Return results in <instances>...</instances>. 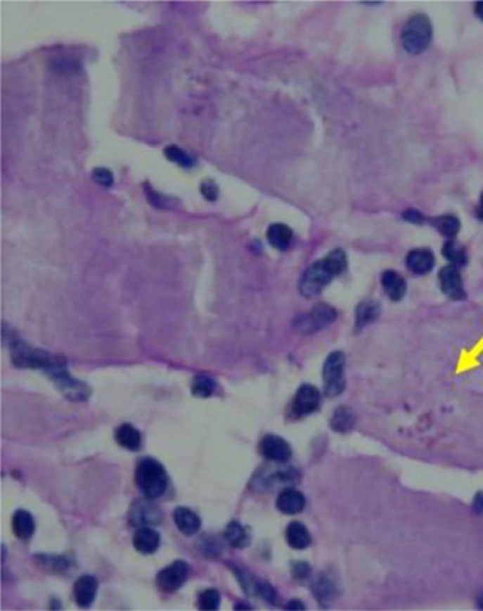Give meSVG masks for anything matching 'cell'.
Listing matches in <instances>:
<instances>
[{
  "label": "cell",
  "mask_w": 483,
  "mask_h": 611,
  "mask_svg": "<svg viewBox=\"0 0 483 611\" xmlns=\"http://www.w3.org/2000/svg\"><path fill=\"white\" fill-rule=\"evenodd\" d=\"M346 268V253L340 248L330 251L323 260L316 261L304 272L300 281V292L307 298L318 295L335 277L343 274Z\"/></svg>",
  "instance_id": "6da1fadb"
},
{
  "label": "cell",
  "mask_w": 483,
  "mask_h": 611,
  "mask_svg": "<svg viewBox=\"0 0 483 611\" xmlns=\"http://www.w3.org/2000/svg\"><path fill=\"white\" fill-rule=\"evenodd\" d=\"M135 484L146 498L162 496L169 486V477L163 465L153 458H143L135 470Z\"/></svg>",
  "instance_id": "7a4b0ae2"
},
{
  "label": "cell",
  "mask_w": 483,
  "mask_h": 611,
  "mask_svg": "<svg viewBox=\"0 0 483 611\" xmlns=\"http://www.w3.org/2000/svg\"><path fill=\"white\" fill-rule=\"evenodd\" d=\"M432 40V23L428 16L418 13L411 16L401 30V44L408 54L424 53Z\"/></svg>",
  "instance_id": "3957f363"
},
{
  "label": "cell",
  "mask_w": 483,
  "mask_h": 611,
  "mask_svg": "<svg viewBox=\"0 0 483 611\" xmlns=\"http://www.w3.org/2000/svg\"><path fill=\"white\" fill-rule=\"evenodd\" d=\"M58 359L50 356L47 352L33 348L22 341L13 344L12 348V362L18 367H32V369H49Z\"/></svg>",
  "instance_id": "277c9868"
},
{
  "label": "cell",
  "mask_w": 483,
  "mask_h": 611,
  "mask_svg": "<svg viewBox=\"0 0 483 611\" xmlns=\"http://www.w3.org/2000/svg\"><path fill=\"white\" fill-rule=\"evenodd\" d=\"M47 372L67 398L74 401H84L91 396L89 387L85 383L72 379L70 373H67V370L64 369V363H58L57 360L51 367L47 369Z\"/></svg>",
  "instance_id": "5b68a950"
},
{
  "label": "cell",
  "mask_w": 483,
  "mask_h": 611,
  "mask_svg": "<svg viewBox=\"0 0 483 611\" xmlns=\"http://www.w3.org/2000/svg\"><path fill=\"white\" fill-rule=\"evenodd\" d=\"M344 363H346L344 355L340 351H337V352H332L323 365L325 393L330 397L340 394L346 387V382L343 376Z\"/></svg>",
  "instance_id": "8992f818"
},
{
  "label": "cell",
  "mask_w": 483,
  "mask_h": 611,
  "mask_svg": "<svg viewBox=\"0 0 483 611\" xmlns=\"http://www.w3.org/2000/svg\"><path fill=\"white\" fill-rule=\"evenodd\" d=\"M337 317V313L328 303H318L315 308L298 317L294 322V328L301 334H314L316 331H321L322 328L332 324Z\"/></svg>",
  "instance_id": "52a82bcc"
},
{
  "label": "cell",
  "mask_w": 483,
  "mask_h": 611,
  "mask_svg": "<svg viewBox=\"0 0 483 611\" xmlns=\"http://www.w3.org/2000/svg\"><path fill=\"white\" fill-rule=\"evenodd\" d=\"M163 519L159 506H156L150 498L138 499L129 509V522L138 528H152L159 525Z\"/></svg>",
  "instance_id": "ba28073f"
},
{
  "label": "cell",
  "mask_w": 483,
  "mask_h": 611,
  "mask_svg": "<svg viewBox=\"0 0 483 611\" xmlns=\"http://www.w3.org/2000/svg\"><path fill=\"white\" fill-rule=\"evenodd\" d=\"M298 474L292 468H275V470H262L259 475H255L252 479V486L264 489H275V488H288L297 482Z\"/></svg>",
  "instance_id": "9c48e42d"
},
{
  "label": "cell",
  "mask_w": 483,
  "mask_h": 611,
  "mask_svg": "<svg viewBox=\"0 0 483 611\" xmlns=\"http://www.w3.org/2000/svg\"><path fill=\"white\" fill-rule=\"evenodd\" d=\"M321 391L312 384H302L292 401L291 410L295 417H304L315 413L321 405Z\"/></svg>",
  "instance_id": "30bf717a"
},
{
  "label": "cell",
  "mask_w": 483,
  "mask_h": 611,
  "mask_svg": "<svg viewBox=\"0 0 483 611\" xmlns=\"http://www.w3.org/2000/svg\"><path fill=\"white\" fill-rule=\"evenodd\" d=\"M188 576V565L183 560H176L157 573L156 581L162 591L173 593L179 590Z\"/></svg>",
  "instance_id": "8fae6325"
},
{
  "label": "cell",
  "mask_w": 483,
  "mask_h": 611,
  "mask_svg": "<svg viewBox=\"0 0 483 611\" xmlns=\"http://www.w3.org/2000/svg\"><path fill=\"white\" fill-rule=\"evenodd\" d=\"M259 450H261V454L272 462L283 464V462L291 460V457H292L291 446H289L283 439H281L278 436H272V434H268L261 440Z\"/></svg>",
  "instance_id": "7c38bea8"
},
{
  "label": "cell",
  "mask_w": 483,
  "mask_h": 611,
  "mask_svg": "<svg viewBox=\"0 0 483 611\" xmlns=\"http://www.w3.org/2000/svg\"><path fill=\"white\" fill-rule=\"evenodd\" d=\"M439 284L444 294L452 299H463L466 295L459 268L455 265L449 264L441 270Z\"/></svg>",
  "instance_id": "4fadbf2b"
},
{
  "label": "cell",
  "mask_w": 483,
  "mask_h": 611,
  "mask_svg": "<svg viewBox=\"0 0 483 611\" xmlns=\"http://www.w3.org/2000/svg\"><path fill=\"white\" fill-rule=\"evenodd\" d=\"M305 503L307 499L304 493L292 488L283 489L276 499V508L285 515H297L302 512Z\"/></svg>",
  "instance_id": "5bb4252c"
},
{
  "label": "cell",
  "mask_w": 483,
  "mask_h": 611,
  "mask_svg": "<svg viewBox=\"0 0 483 611\" xmlns=\"http://www.w3.org/2000/svg\"><path fill=\"white\" fill-rule=\"evenodd\" d=\"M173 518H174V524H176L177 529L186 536L196 535L200 531V527H202L200 518L195 512H193L191 509H188L186 506L176 508Z\"/></svg>",
  "instance_id": "9a60e30c"
},
{
  "label": "cell",
  "mask_w": 483,
  "mask_h": 611,
  "mask_svg": "<svg viewBox=\"0 0 483 611\" xmlns=\"http://www.w3.org/2000/svg\"><path fill=\"white\" fill-rule=\"evenodd\" d=\"M96 591H98V580L94 576H82L74 584V597L79 607L91 605Z\"/></svg>",
  "instance_id": "2e32d148"
},
{
  "label": "cell",
  "mask_w": 483,
  "mask_h": 611,
  "mask_svg": "<svg viewBox=\"0 0 483 611\" xmlns=\"http://www.w3.org/2000/svg\"><path fill=\"white\" fill-rule=\"evenodd\" d=\"M407 267L410 271L416 274H428L435 265V256L428 248H417L411 250L406 258Z\"/></svg>",
  "instance_id": "e0dca14e"
},
{
  "label": "cell",
  "mask_w": 483,
  "mask_h": 611,
  "mask_svg": "<svg viewBox=\"0 0 483 611\" xmlns=\"http://www.w3.org/2000/svg\"><path fill=\"white\" fill-rule=\"evenodd\" d=\"M381 286L387 296L393 301H400L406 295L407 282L401 274L394 270L384 271L381 275Z\"/></svg>",
  "instance_id": "ac0fdd59"
},
{
  "label": "cell",
  "mask_w": 483,
  "mask_h": 611,
  "mask_svg": "<svg viewBox=\"0 0 483 611\" xmlns=\"http://www.w3.org/2000/svg\"><path fill=\"white\" fill-rule=\"evenodd\" d=\"M285 539L289 546L297 550L307 549L312 542L308 528L301 522H291L286 527Z\"/></svg>",
  "instance_id": "d6986e66"
},
{
  "label": "cell",
  "mask_w": 483,
  "mask_h": 611,
  "mask_svg": "<svg viewBox=\"0 0 483 611\" xmlns=\"http://www.w3.org/2000/svg\"><path fill=\"white\" fill-rule=\"evenodd\" d=\"M160 536L152 528H139L134 535V546L139 553L152 555L159 549Z\"/></svg>",
  "instance_id": "ffe728a7"
},
{
  "label": "cell",
  "mask_w": 483,
  "mask_h": 611,
  "mask_svg": "<svg viewBox=\"0 0 483 611\" xmlns=\"http://www.w3.org/2000/svg\"><path fill=\"white\" fill-rule=\"evenodd\" d=\"M266 239H268V243L273 248L283 251L289 246H291V243L294 240V233L286 225L275 223V225H271L269 229L266 230Z\"/></svg>",
  "instance_id": "44dd1931"
},
{
  "label": "cell",
  "mask_w": 483,
  "mask_h": 611,
  "mask_svg": "<svg viewBox=\"0 0 483 611\" xmlns=\"http://www.w3.org/2000/svg\"><path fill=\"white\" fill-rule=\"evenodd\" d=\"M12 528L15 535L19 539H30L36 531V524H34V518L32 517V514L29 511H25V509H18L15 512L13 518H12Z\"/></svg>",
  "instance_id": "7402d4cb"
},
{
  "label": "cell",
  "mask_w": 483,
  "mask_h": 611,
  "mask_svg": "<svg viewBox=\"0 0 483 611\" xmlns=\"http://www.w3.org/2000/svg\"><path fill=\"white\" fill-rule=\"evenodd\" d=\"M115 440L121 447L129 451H138L142 447V436L131 424H122L121 427H118L115 433Z\"/></svg>",
  "instance_id": "603a6c76"
},
{
  "label": "cell",
  "mask_w": 483,
  "mask_h": 611,
  "mask_svg": "<svg viewBox=\"0 0 483 611\" xmlns=\"http://www.w3.org/2000/svg\"><path fill=\"white\" fill-rule=\"evenodd\" d=\"M224 536H226V541L233 548H240V549L248 546V543L251 541L247 529L241 524H238L237 521H231L227 525V528L224 531Z\"/></svg>",
  "instance_id": "cb8c5ba5"
},
{
  "label": "cell",
  "mask_w": 483,
  "mask_h": 611,
  "mask_svg": "<svg viewBox=\"0 0 483 611\" xmlns=\"http://www.w3.org/2000/svg\"><path fill=\"white\" fill-rule=\"evenodd\" d=\"M380 313H381L380 305L374 301H367L360 303L356 310V327L363 328L371 324L378 318Z\"/></svg>",
  "instance_id": "d4e9b609"
},
{
  "label": "cell",
  "mask_w": 483,
  "mask_h": 611,
  "mask_svg": "<svg viewBox=\"0 0 483 611\" xmlns=\"http://www.w3.org/2000/svg\"><path fill=\"white\" fill-rule=\"evenodd\" d=\"M442 254H444V257L451 263V265H455V267H463L465 264H466V261H468V254H466V250L463 248V246L462 244H459L458 241H455L453 239H449L446 243H445V246H444V248H442Z\"/></svg>",
  "instance_id": "484cf974"
},
{
  "label": "cell",
  "mask_w": 483,
  "mask_h": 611,
  "mask_svg": "<svg viewBox=\"0 0 483 611\" xmlns=\"http://www.w3.org/2000/svg\"><path fill=\"white\" fill-rule=\"evenodd\" d=\"M432 226L445 237L453 239L461 230V222L453 215H442L432 220Z\"/></svg>",
  "instance_id": "4316f807"
},
{
  "label": "cell",
  "mask_w": 483,
  "mask_h": 611,
  "mask_svg": "<svg viewBox=\"0 0 483 611\" xmlns=\"http://www.w3.org/2000/svg\"><path fill=\"white\" fill-rule=\"evenodd\" d=\"M330 426L339 433H346L354 426V415L347 407H339L330 419Z\"/></svg>",
  "instance_id": "83f0119b"
},
{
  "label": "cell",
  "mask_w": 483,
  "mask_h": 611,
  "mask_svg": "<svg viewBox=\"0 0 483 611\" xmlns=\"http://www.w3.org/2000/svg\"><path fill=\"white\" fill-rule=\"evenodd\" d=\"M214 390H216L214 380L206 374H199L191 382V393L200 398L210 397L214 393Z\"/></svg>",
  "instance_id": "f1b7e54d"
},
{
  "label": "cell",
  "mask_w": 483,
  "mask_h": 611,
  "mask_svg": "<svg viewBox=\"0 0 483 611\" xmlns=\"http://www.w3.org/2000/svg\"><path fill=\"white\" fill-rule=\"evenodd\" d=\"M36 556L39 565L53 573H64L65 570H68L70 563L61 556H53V555H36Z\"/></svg>",
  "instance_id": "f546056e"
},
{
  "label": "cell",
  "mask_w": 483,
  "mask_h": 611,
  "mask_svg": "<svg viewBox=\"0 0 483 611\" xmlns=\"http://www.w3.org/2000/svg\"><path fill=\"white\" fill-rule=\"evenodd\" d=\"M199 607L202 610H217L220 607L221 596L216 588H206L199 594Z\"/></svg>",
  "instance_id": "4dcf8cb0"
},
{
  "label": "cell",
  "mask_w": 483,
  "mask_h": 611,
  "mask_svg": "<svg viewBox=\"0 0 483 611\" xmlns=\"http://www.w3.org/2000/svg\"><path fill=\"white\" fill-rule=\"evenodd\" d=\"M314 593H315L316 598L321 603H323V601H328L329 598H332V596L335 594V587L328 577L319 576L314 583Z\"/></svg>",
  "instance_id": "1f68e13d"
},
{
  "label": "cell",
  "mask_w": 483,
  "mask_h": 611,
  "mask_svg": "<svg viewBox=\"0 0 483 611\" xmlns=\"http://www.w3.org/2000/svg\"><path fill=\"white\" fill-rule=\"evenodd\" d=\"M165 156L170 160V162H174V163H177V165H180V166H183V168H190L191 165H193V159L183 151V149H180L179 146H176V145H169V146H166V149H165Z\"/></svg>",
  "instance_id": "d6a6232c"
},
{
  "label": "cell",
  "mask_w": 483,
  "mask_h": 611,
  "mask_svg": "<svg viewBox=\"0 0 483 611\" xmlns=\"http://www.w3.org/2000/svg\"><path fill=\"white\" fill-rule=\"evenodd\" d=\"M92 177H94V180L96 183H100V184L107 186V187L114 183L112 173L108 169H105V168H96V169H94Z\"/></svg>",
  "instance_id": "836d02e7"
},
{
  "label": "cell",
  "mask_w": 483,
  "mask_h": 611,
  "mask_svg": "<svg viewBox=\"0 0 483 611\" xmlns=\"http://www.w3.org/2000/svg\"><path fill=\"white\" fill-rule=\"evenodd\" d=\"M257 593L268 603H276V593L268 583H258Z\"/></svg>",
  "instance_id": "e575fe53"
},
{
  "label": "cell",
  "mask_w": 483,
  "mask_h": 611,
  "mask_svg": "<svg viewBox=\"0 0 483 611\" xmlns=\"http://www.w3.org/2000/svg\"><path fill=\"white\" fill-rule=\"evenodd\" d=\"M202 193L207 200L214 201L219 197V187L212 180H206L202 183Z\"/></svg>",
  "instance_id": "d590c367"
},
{
  "label": "cell",
  "mask_w": 483,
  "mask_h": 611,
  "mask_svg": "<svg viewBox=\"0 0 483 611\" xmlns=\"http://www.w3.org/2000/svg\"><path fill=\"white\" fill-rule=\"evenodd\" d=\"M309 573H311V567H309L308 563H305V562H295L292 565V574H294L295 579L304 580V579H307L309 576Z\"/></svg>",
  "instance_id": "8d00e7d4"
},
{
  "label": "cell",
  "mask_w": 483,
  "mask_h": 611,
  "mask_svg": "<svg viewBox=\"0 0 483 611\" xmlns=\"http://www.w3.org/2000/svg\"><path fill=\"white\" fill-rule=\"evenodd\" d=\"M403 218L407 220V222H410V223H414V225H423L427 219H425V216L421 213V212H418V210H414V209H410V210H407V212H404V215H403Z\"/></svg>",
  "instance_id": "74e56055"
},
{
  "label": "cell",
  "mask_w": 483,
  "mask_h": 611,
  "mask_svg": "<svg viewBox=\"0 0 483 611\" xmlns=\"http://www.w3.org/2000/svg\"><path fill=\"white\" fill-rule=\"evenodd\" d=\"M473 509L476 512H483V493L482 492L476 493V496L473 499Z\"/></svg>",
  "instance_id": "f35d334b"
},
{
  "label": "cell",
  "mask_w": 483,
  "mask_h": 611,
  "mask_svg": "<svg viewBox=\"0 0 483 611\" xmlns=\"http://www.w3.org/2000/svg\"><path fill=\"white\" fill-rule=\"evenodd\" d=\"M288 610H305V605L301 600H291L286 605Z\"/></svg>",
  "instance_id": "ab89813d"
},
{
  "label": "cell",
  "mask_w": 483,
  "mask_h": 611,
  "mask_svg": "<svg viewBox=\"0 0 483 611\" xmlns=\"http://www.w3.org/2000/svg\"><path fill=\"white\" fill-rule=\"evenodd\" d=\"M475 15L477 16L479 20L483 22V2L475 4Z\"/></svg>",
  "instance_id": "60d3db41"
},
{
  "label": "cell",
  "mask_w": 483,
  "mask_h": 611,
  "mask_svg": "<svg viewBox=\"0 0 483 611\" xmlns=\"http://www.w3.org/2000/svg\"><path fill=\"white\" fill-rule=\"evenodd\" d=\"M476 215H477V219L483 222V193L480 194V199H479V206H477Z\"/></svg>",
  "instance_id": "b9f144b4"
},
{
  "label": "cell",
  "mask_w": 483,
  "mask_h": 611,
  "mask_svg": "<svg viewBox=\"0 0 483 611\" xmlns=\"http://www.w3.org/2000/svg\"><path fill=\"white\" fill-rule=\"evenodd\" d=\"M236 610H241V608H245V610H250L251 608V605H244V604H236V607H234Z\"/></svg>",
  "instance_id": "7bdbcfd3"
},
{
  "label": "cell",
  "mask_w": 483,
  "mask_h": 611,
  "mask_svg": "<svg viewBox=\"0 0 483 611\" xmlns=\"http://www.w3.org/2000/svg\"><path fill=\"white\" fill-rule=\"evenodd\" d=\"M477 605H479V608L483 610V594L479 597V600H477Z\"/></svg>",
  "instance_id": "ee69618b"
}]
</instances>
